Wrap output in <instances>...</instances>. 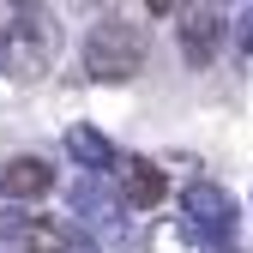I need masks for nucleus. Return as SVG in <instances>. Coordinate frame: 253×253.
Masks as SVG:
<instances>
[{
    "mask_svg": "<svg viewBox=\"0 0 253 253\" xmlns=\"http://www.w3.org/2000/svg\"><path fill=\"white\" fill-rule=\"evenodd\" d=\"M60 54V24L42 6H12L0 18V73L6 79H42Z\"/></svg>",
    "mask_w": 253,
    "mask_h": 253,
    "instance_id": "f257e3e1",
    "label": "nucleus"
},
{
    "mask_svg": "<svg viewBox=\"0 0 253 253\" xmlns=\"http://www.w3.org/2000/svg\"><path fill=\"white\" fill-rule=\"evenodd\" d=\"M145 30L133 18H121V12H103L97 24H90V37H84V73L90 79H103V84H121V79H133L145 67Z\"/></svg>",
    "mask_w": 253,
    "mask_h": 253,
    "instance_id": "f03ea898",
    "label": "nucleus"
},
{
    "mask_svg": "<svg viewBox=\"0 0 253 253\" xmlns=\"http://www.w3.org/2000/svg\"><path fill=\"white\" fill-rule=\"evenodd\" d=\"M48 187H54V169L42 157H12V163L0 169V193L6 199H42Z\"/></svg>",
    "mask_w": 253,
    "mask_h": 253,
    "instance_id": "7ed1b4c3",
    "label": "nucleus"
},
{
    "mask_svg": "<svg viewBox=\"0 0 253 253\" xmlns=\"http://www.w3.org/2000/svg\"><path fill=\"white\" fill-rule=\"evenodd\" d=\"M121 193H126V205L151 211L157 199L169 193V181H163V169H157V163H145V157H126V163H121Z\"/></svg>",
    "mask_w": 253,
    "mask_h": 253,
    "instance_id": "20e7f679",
    "label": "nucleus"
},
{
    "mask_svg": "<svg viewBox=\"0 0 253 253\" xmlns=\"http://www.w3.org/2000/svg\"><path fill=\"white\" fill-rule=\"evenodd\" d=\"M217 37H223V12H187V24H181V54L193 60V67H205V60L217 54Z\"/></svg>",
    "mask_w": 253,
    "mask_h": 253,
    "instance_id": "39448f33",
    "label": "nucleus"
},
{
    "mask_svg": "<svg viewBox=\"0 0 253 253\" xmlns=\"http://www.w3.org/2000/svg\"><path fill=\"white\" fill-rule=\"evenodd\" d=\"M18 247H24V253H79V247H73V235L60 229L54 217H30V223L18 229Z\"/></svg>",
    "mask_w": 253,
    "mask_h": 253,
    "instance_id": "423d86ee",
    "label": "nucleus"
},
{
    "mask_svg": "<svg viewBox=\"0 0 253 253\" xmlns=\"http://www.w3.org/2000/svg\"><path fill=\"white\" fill-rule=\"evenodd\" d=\"M67 145H73V157H79V163H90V169H103V163H109V145H103L97 133H84V126H73V133H67Z\"/></svg>",
    "mask_w": 253,
    "mask_h": 253,
    "instance_id": "0eeeda50",
    "label": "nucleus"
}]
</instances>
